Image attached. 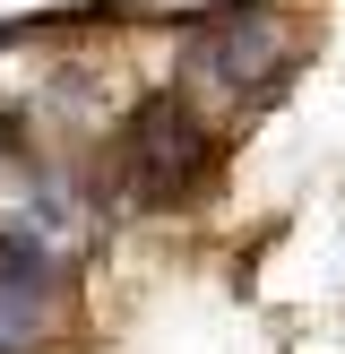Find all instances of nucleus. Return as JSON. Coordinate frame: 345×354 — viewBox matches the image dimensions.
Instances as JSON below:
<instances>
[{
	"mask_svg": "<svg viewBox=\"0 0 345 354\" xmlns=\"http://www.w3.org/2000/svg\"><path fill=\"white\" fill-rule=\"evenodd\" d=\"M207 130H199V113L190 104H172V95H155L147 113L130 121V182L147 190V199H172V190H190L207 173Z\"/></svg>",
	"mask_w": 345,
	"mask_h": 354,
	"instance_id": "1",
	"label": "nucleus"
},
{
	"mask_svg": "<svg viewBox=\"0 0 345 354\" xmlns=\"http://www.w3.org/2000/svg\"><path fill=\"white\" fill-rule=\"evenodd\" d=\"M0 242H17V251H34V259H61L69 242H78V199H69V182H52V173L9 182L0 190Z\"/></svg>",
	"mask_w": 345,
	"mask_h": 354,
	"instance_id": "2",
	"label": "nucleus"
},
{
	"mask_svg": "<svg viewBox=\"0 0 345 354\" xmlns=\"http://www.w3.org/2000/svg\"><path fill=\"white\" fill-rule=\"evenodd\" d=\"M43 328V259L0 242V354H26Z\"/></svg>",
	"mask_w": 345,
	"mask_h": 354,
	"instance_id": "3",
	"label": "nucleus"
},
{
	"mask_svg": "<svg viewBox=\"0 0 345 354\" xmlns=\"http://www.w3.org/2000/svg\"><path fill=\"white\" fill-rule=\"evenodd\" d=\"M199 61L216 69L224 86L259 95V86H268V69H285V61H293V44H285V26H250V35H216V44L199 52Z\"/></svg>",
	"mask_w": 345,
	"mask_h": 354,
	"instance_id": "4",
	"label": "nucleus"
}]
</instances>
